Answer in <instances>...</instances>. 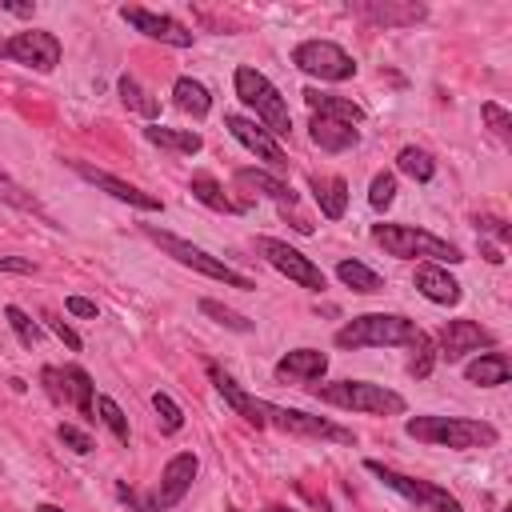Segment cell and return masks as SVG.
Returning a JSON list of instances; mask_svg holds the SVG:
<instances>
[{"label": "cell", "instance_id": "6da1fadb", "mask_svg": "<svg viewBox=\"0 0 512 512\" xmlns=\"http://www.w3.org/2000/svg\"><path fill=\"white\" fill-rule=\"evenodd\" d=\"M404 436L420 440V444H432V448H456V452H468V448H492L500 440L496 424L488 420H468V416H408L404 420Z\"/></svg>", "mask_w": 512, "mask_h": 512}, {"label": "cell", "instance_id": "7a4b0ae2", "mask_svg": "<svg viewBox=\"0 0 512 512\" xmlns=\"http://www.w3.org/2000/svg\"><path fill=\"white\" fill-rule=\"evenodd\" d=\"M196 468H200L196 452H176V456L164 464L160 480H156L148 492H136V488H128V484H116V496H120L124 504H132L136 512H168V508H176V504L192 492Z\"/></svg>", "mask_w": 512, "mask_h": 512}, {"label": "cell", "instance_id": "3957f363", "mask_svg": "<svg viewBox=\"0 0 512 512\" xmlns=\"http://www.w3.org/2000/svg\"><path fill=\"white\" fill-rule=\"evenodd\" d=\"M372 244H380L396 260H428V264H460L464 252L416 224H372Z\"/></svg>", "mask_w": 512, "mask_h": 512}, {"label": "cell", "instance_id": "277c9868", "mask_svg": "<svg viewBox=\"0 0 512 512\" xmlns=\"http://www.w3.org/2000/svg\"><path fill=\"white\" fill-rule=\"evenodd\" d=\"M420 336L416 320L400 316V312H364L352 316L344 328H336V348H396V344H412Z\"/></svg>", "mask_w": 512, "mask_h": 512}, {"label": "cell", "instance_id": "5b68a950", "mask_svg": "<svg viewBox=\"0 0 512 512\" xmlns=\"http://www.w3.org/2000/svg\"><path fill=\"white\" fill-rule=\"evenodd\" d=\"M308 392L332 408H348V412H364V416H400L408 404L400 392L384 388V384H368V380H332V384H308Z\"/></svg>", "mask_w": 512, "mask_h": 512}, {"label": "cell", "instance_id": "8992f818", "mask_svg": "<svg viewBox=\"0 0 512 512\" xmlns=\"http://www.w3.org/2000/svg\"><path fill=\"white\" fill-rule=\"evenodd\" d=\"M232 88H236L240 104L256 112V124H264L272 136H288V132H292V116H288V104H284L280 88H276V84H272V80H268L260 68H252V64H240V68L232 72Z\"/></svg>", "mask_w": 512, "mask_h": 512}, {"label": "cell", "instance_id": "52a82bcc", "mask_svg": "<svg viewBox=\"0 0 512 512\" xmlns=\"http://www.w3.org/2000/svg\"><path fill=\"white\" fill-rule=\"evenodd\" d=\"M144 236L152 240V244H160V252H168L176 264H184V268H196V272H204V276H212V280H220V284H228V288H256L244 272H236L232 264H224V260H216L208 248H200V244H192V240H184V236H172V232H164V228H156V224H144Z\"/></svg>", "mask_w": 512, "mask_h": 512}, {"label": "cell", "instance_id": "ba28073f", "mask_svg": "<svg viewBox=\"0 0 512 512\" xmlns=\"http://www.w3.org/2000/svg\"><path fill=\"white\" fill-rule=\"evenodd\" d=\"M364 468H368L384 488H392L396 496H404L408 504H416L420 512H464V504H460L448 488H440V484H432V480L404 476V472H396V468H388V464H380V460H364Z\"/></svg>", "mask_w": 512, "mask_h": 512}, {"label": "cell", "instance_id": "9c48e42d", "mask_svg": "<svg viewBox=\"0 0 512 512\" xmlns=\"http://www.w3.org/2000/svg\"><path fill=\"white\" fill-rule=\"evenodd\" d=\"M280 428L288 436H304V440H328V444H356V432L352 428H340L336 420H324V416H308L300 408H284V404H272L264 400V428Z\"/></svg>", "mask_w": 512, "mask_h": 512}, {"label": "cell", "instance_id": "30bf717a", "mask_svg": "<svg viewBox=\"0 0 512 512\" xmlns=\"http://www.w3.org/2000/svg\"><path fill=\"white\" fill-rule=\"evenodd\" d=\"M292 64L304 76H316V80H328V84H340V80L356 76V60L332 40H300L292 48Z\"/></svg>", "mask_w": 512, "mask_h": 512}, {"label": "cell", "instance_id": "8fae6325", "mask_svg": "<svg viewBox=\"0 0 512 512\" xmlns=\"http://www.w3.org/2000/svg\"><path fill=\"white\" fill-rule=\"evenodd\" d=\"M256 252L280 272V276H288L292 284H300V288H308V292H324V272H320V264H312L304 252H296L292 244H284V240H272V236H256Z\"/></svg>", "mask_w": 512, "mask_h": 512}, {"label": "cell", "instance_id": "7c38bea8", "mask_svg": "<svg viewBox=\"0 0 512 512\" xmlns=\"http://www.w3.org/2000/svg\"><path fill=\"white\" fill-rule=\"evenodd\" d=\"M60 40L52 36V32H44V28H28V32H16V36H8L4 44H0V56L4 60H12V64H24V68H32V72H52L56 64H60Z\"/></svg>", "mask_w": 512, "mask_h": 512}, {"label": "cell", "instance_id": "4fadbf2b", "mask_svg": "<svg viewBox=\"0 0 512 512\" xmlns=\"http://www.w3.org/2000/svg\"><path fill=\"white\" fill-rule=\"evenodd\" d=\"M224 128H228V132H232V136H236V140H240L256 160H264L268 168H276V172H284V168H288V152L280 148V140H276L264 124H256L252 116L228 112V116H224Z\"/></svg>", "mask_w": 512, "mask_h": 512}, {"label": "cell", "instance_id": "5bb4252c", "mask_svg": "<svg viewBox=\"0 0 512 512\" xmlns=\"http://www.w3.org/2000/svg\"><path fill=\"white\" fill-rule=\"evenodd\" d=\"M68 168H72L76 176H84L88 184L104 188V192H108L112 200H120V204H132V208H140V212H164V200H160V196H152V192H144V188H136V184H128V180L104 172V168H92L88 160H68Z\"/></svg>", "mask_w": 512, "mask_h": 512}, {"label": "cell", "instance_id": "9a60e30c", "mask_svg": "<svg viewBox=\"0 0 512 512\" xmlns=\"http://www.w3.org/2000/svg\"><path fill=\"white\" fill-rule=\"evenodd\" d=\"M496 344V336L488 332V328H480L476 320H448L444 328H440V336H436V356L440 360H464L468 352H480V348H492Z\"/></svg>", "mask_w": 512, "mask_h": 512}, {"label": "cell", "instance_id": "2e32d148", "mask_svg": "<svg viewBox=\"0 0 512 512\" xmlns=\"http://www.w3.org/2000/svg\"><path fill=\"white\" fill-rule=\"evenodd\" d=\"M120 16H124V24H132V28L144 32L148 40H160V44H168V48H192V32H188L180 20H172V16L148 12V8H140V4H124Z\"/></svg>", "mask_w": 512, "mask_h": 512}, {"label": "cell", "instance_id": "e0dca14e", "mask_svg": "<svg viewBox=\"0 0 512 512\" xmlns=\"http://www.w3.org/2000/svg\"><path fill=\"white\" fill-rule=\"evenodd\" d=\"M356 16L380 24V28H412L428 16V4H416V0H364V4H352Z\"/></svg>", "mask_w": 512, "mask_h": 512}, {"label": "cell", "instance_id": "ac0fdd59", "mask_svg": "<svg viewBox=\"0 0 512 512\" xmlns=\"http://www.w3.org/2000/svg\"><path fill=\"white\" fill-rule=\"evenodd\" d=\"M276 380L284 384H316L324 372H328V356L320 348H292L276 360Z\"/></svg>", "mask_w": 512, "mask_h": 512}, {"label": "cell", "instance_id": "d6986e66", "mask_svg": "<svg viewBox=\"0 0 512 512\" xmlns=\"http://www.w3.org/2000/svg\"><path fill=\"white\" fill-rule=\"evenodd\" d=\"M208 380H212V388L224 396V404L236 412V416H244L248 424H256V428H264V400H256L252 392H244L220 364H208Z\"/></svg>", "mask_w": 512, "mask_h": 512}, {"label": "cell", "instance_id": "ffe728a7", "mask_svg": "<svg viewBox=\"0 0 512 512\" xmlns=\"http://www.w3.org/2000/svg\"><path fill=\"white\" fill-rule=\"evenodd\" d=\"M412 284H416V292L424 296V300H432V304H460V296H464V288H460V280L456 276H448V268L444 264H416V272H412Z\"/></svg>", "mask_w": 512, "mask_h": 512}, {"label": "cell", "instance_id": "44dd1931", "mask_svg": "<svg viewBox=\"0 0 512 512\" xmlns=\"http://www.w3.org/2000/svg\"><path fill=\"white\" fill-rule=\"evenodd\" d=\"M300 96L312 108V116H328V120H340V124H352V128L364 120V108L348 96H332V92H320V88H304Z\"/></svg>", "mask_w": 512, "mask_h": 512}, {"label": "cell", "instance_id": "7402d4cb", "mask_svg": "<svg viewBox=\"0 0 512 512\" xmlns=\"http://www.w3.org/2000/svg\"><path fill=\"white\" fill-rule=\"evenodd\" d=\"M60 380H64V404H72L84 420H92L96 416V396H92V376L80 368V364H64L60 368Z\"/></svg>", "mask_w": 512, "mask_h": 512}, {"label": "cell", "instance_id": "603a6c76", "mask_svg": "<svg viewBox=\"0 0 512 512\" xmlns=\"http://www.w3.org/2000/svg\"><path fill=\"white\" fill-rule=\"evenodd\" d=\"M508 376H512V360L504 352H480L472 364H464V380L476 384V388L508 384Z\"/></svg>", "mask_w": 512, "mask_h": 512}, {"label": "cell", "instance_id": "cb8c5ba5", "mask_svg": "<svg viewBox=\"0 0 512 512\" xmlns=\"http://www.w3.org/2000/svg\"><path fill=\"white\" fill-rule=\"evenodd\" d=\"M308 132H312V144H320L324 152H348L360 140V128L340 124V120H328V116H312Z\"/></svg>", "mask_w": 512, "mask_h": 512}, {"label": "cell", "instance_id": "d4e9b609", "mask_svg": "<svg viewBox=\"0 0 512 512\" xmlns=\"http://www.w3.org/2000/svg\"><path fill=\"white\" fill-rule=\"evenodd\" d=\"M308 184H312V196H316V204H320V216L340 220L344 208H348V184H344V176H320V172H316Z\"/></svg>", "mask_w": 512, "mask_h": 512}, {"label": "cell", "instance_id": "484cf974", "mask_svg": "<svg viewBox=\"0 0 512 512\" xmlns=\"http://www.w3.org/2000/svg\"><path fill=\"white\" fill-rule=\"evenodd\" d=\"M144 140L156 144V148L180 152V156H196V152L204 148L200 132H192V128H164V124H148V128H144Z\"/></svg>", "mask_w": 512, "mask_h": 512}, {"label": "cell", "instance_id": "4316f807", "mask_svg": "<svg viewBox=\"0 0 512 512\" xmlns=\"http://www.w3.org/2000/svg\"><path fill=\"white\" fill-rule=\"evenodd\" d=\"M172 100H176V108L188 112L192 120H204V116L212 112V96H208V88H204L200 80H192V76H176V84H172Z\"/></svg>", "mask_w": 512, "mask_h": 512}, {"label": "cell", "instance_id": "83f0119b", "mask_svg": "<svg viewBox=\"0 0 512 512\" xmlns=\"http://www.w3.org/2000/svg\"><path fill=\"white\" fill-rule=\"evenodd\" d=\"M236 184H240V188H252V192H260V196H268V200H276L280 208H292V204H296V192H292L284 180L268 176V172H256V168H240V172H236Z\"/></svg>", "mask_w": 512, "mask_h": 512}, {"label": "cell", "instance_id": "f1b7e54d", "mask_svg": "<svg viewBox=\"0 0 512 512\" xmlns=\"http://www.w3.org/2000/svg\"><path fill=\"white\" fill-rule=\"evenodd\" d=\"M336 280H340L344 288L360 292V296L384 292V276H380V272H372V268H368V264H360V260H340V264H336Z\"/></svg>", "mask_w": 512, "mask_h": 512}, {"label": "cell", "instance_id": "f546056e", "mask_svg": "<svg viewBox=\"0 0 512 512\" xmlns=\"http://www.w3.org/2000/svg\"><path fill=\"white\" fill-rule=\"evenodd\" d=\"M188 192H192L200 204H208L212 212H244V204L228 200V196H224V188H220V180H216V176H208V172H196V176H192V184H188Z\"/></svg>", "mask_w": 512, "mask_h": 512}, {"label": "cell", "instance_id": "4dcf8cb0", "mask_svg": "<svg viewBox=\"0 0 512 512\" xmlns=\"http://www.w3.org/2000/svg\"><path fill=\"white\" fill-rule=\"evenodd\" d=\"M116 92H120V100H124L132 112H140V116H148V120H156V116H160V100H156L148 88H140V80H136V76H128V72H124V76L116 80Z\"/></svg>", "mask_w": 512, "mask_h": 512}, {"label": "cell", "instance_id": "1f68e13d", "mask_svg": "<svg viewBox=\"0 0 512 512\" xmlns=\"http://www.w3.org/2000/svg\"><path fill=\"white\" fill-rule=\"evenodd\" d=\"M396 168H400L404 176L420 180V184H428V180L436 176V160H432L424 148H416V144H408V148L396 152Z\"/></svg>", "mask_w": 512, "mask_h": 512}, {"label": "cell", "instance_id": "d6a6232c", "mask_svg": "<svg viewBox=\"0 0 512 512\" xmlns=\"http://www.w3.org/2000/svg\"><path fill=\"white\" fill-rule=\"evenodd\" d=\"M96 416L104 420V428H108L120 444H128V436H132V432H128V416H124V408H120L112 396H96Z\"/></svg>", "mask_w": 512, "mask_h": 512}, {"label": "cell", "instance_id": "836d02e7", "mask_svg": "<svg viewBox=\"0 0 512 512\" xmlns=\"http://www.w3.org/2000/svg\"><path fill=\"white\" fill-rule=\"evenodd\" d=\"M4 320H8V328L16 332V340H20L24 348H32V344L40 340V324H36V320H32V316H28L24 308L8 304V308H4Z\"/></svg>", "mask_w": 512, "mask_h": 512}, {"label": "cell", "instance_id": "e575fe53", "mask_svg": "<svg viewBox=\"0 0 512 512\" xmlns=\"http://www.w3.org/2000/svg\"><path fill=\"white\" fill-rule=\"evenodd\" d=\"M480 116H484V124L492 128V136H496V140L512 144V116H508V108H504V104L484 100V104H480Z\"/></svg>", "mask_w": 512, "mask_h": 512}, {"label": "cell", "instance_id": "d590c367", "mask_svg": "<svg viewBox=\"0 0 512 512\" xmlns=\"http://www.w3.org/2000/svg\"><path fill=\"white\" fill-rule=\"evenodd\" d=\"M200 312L204 316H212L216 324H224V328H232V332H252V320L248 316H240V312H232V308H224L220 300H200Z\"/></svg>", "mask_w": 512, "mask_h": 512}, {"label": "cell", "instance_id": "8d00e7d4", "mask_svg": "<svg viewBox=\"0 0 512 512\" xmlns=\"http://www.w3.org/2000/svg\"><path fill=\"white\" fill-rule=\"evenodd\" d=\"M408 348L416 352V356H412V364H408V372H412V376H428V372H432V364H436V344H432V336L420 328V336H416Z\"/></svg>", "mask_w": 512, "mask_h": 512}, {"label": "cell", "instance_id": "74e56055", "mask_svg": "<svg viewBox=\"0 0 512 512\" xmlns=\"http://www.w3.org/2000/svg\"><path fill=\"white\" fill-rule=\"evenodd\" d=\"M152 408H156L164 432H180V428H184V412H180V404H176L168 392H152Z\"/></svg>", "mask_w": 512, "mask_h": 512}, {"label": "cell", "instance_id": "f35d334b", "mask_svg": "<svg viewBox=\"0 0 512 512\" xmlns=\"http://www.w3.org/2000/svg\"><path fill=\"white\" fill-rule=\"evenodd\" d=\"M392 200H396V176H392V172H376L372 184H368V204H372L376 212H384Z\"/></svg>", "mask_w": 512, "mask_h": 512}, {"label": "cell", "instance_id": "ab89813d", "mask_svg": "<svg viewBox=\"0 0 512 512\" xmlns=\"http://www.w3.org/2000/svg\"><path fill=\"white\" fill-rule=\"evenodd\" d=\"M0 200H8V204H16L20 212H36V216H44V208H40V200L36 196H28L20 184H12L4 172H0Z\"/></svg>", "mask_w": 512, "mask_h": 512}, {"label": "cell", "instance_id": "60d3db41", "mask_svg": "<svg viewBox=\"0 0 512 512\" xmlns=\"http://www.w3.org/2000/svg\"><path fill=\"white\" fill-rule=\"evenodd\" d=\"M56 440L64 444V448H72L76 456H84V452H92L96 444H92V436L84 432V428H76V424H56Z\"/></svg>", "mask_w": 512, "mask_h": 512}, {"label": "cell", "instance_id": "b9f144b4", "mask_svg": "<svg viewBox=\"0 0 512 512\" xmlns=\"http://www.w3.org/2000/svg\"><path fill=\"white\" fill-rule=\"evenodd\" d=\"M40 380H44V392L52 404H64V380H60V368L56 364H44L40 368Z\"/></svg>", "mask_w": 512, "mask_h": 512}, {"label": "cell", "instance_id": "7bdbcfd3", "mask_svg": "<svg viewBox=\"0 0 512 512\" xmlns=\"http://www.w3.org/2000/svg\"><path fill=\"white\" fill-rule=\"evenodd\" d=\"M64 308H68L72 316H84V320H96V316H100L96 300H88V296H68V300H64Z\"/></svg>", "mask_w": 512, "mask_h": 512}, {"label": "cell", "instance_id": "ee69618b", "mask_svg": "<svg viewBox=\"0 0 512 512\" xmlns=\"http://www.w3.org/2000/svg\"><path fill=\"white\" fill-rule=\"evenodd\" d=\"M40 320H48V328H52V332H56V336H60V340H64V344L72 348V352H80V336H76V332H72V328H68L64 320H56L52 312H44Z\"/></svg>", "mask_w": 512, "mask_h": 512}, {"label": "cell", "instance_id": "f6af8a7d", "mask_svg": "<svg viewBox=\"0 0 512 512\" xmlns=\"http://www.w3.org/2000/svg\"><path fill=\"white\" fill-rule=\"evenodd\" d=\"M0 272H24V276H32L36 264L32 260H20V256H0Z\"/></svg>", "mask_w": 512, "mask_h": 512}, {"label": "cell", "instance_id": "bcb514c9", "mask_svg": "<svg viewBox=\"0 0 512 512\" xmlns=\"http://www.w3.org/2000/svg\"><path fill=\"white\" fill-rule=\"evenodd\" d=\"M476 228H480V232H492L496 240H508V228H504V220H496V216H480Z\"/></svg>", "mask_w": 512, "mask_h": 512}, {"label": "cell", "instance_id": "7dc6e473", "mask_svg": "<svg viewBox=\"0 0 512 512\" xmlns=\"http://www.w3.org/2000/svg\"><path fill=\"white\" fill-rule=\"evenodd\" d=\"M0 8H4V12H12V16H32V4H16V0H0Z\"/></svg>", "mask_w": 512, "mask_h": 512}, {"label": "cell", "instance_id": "c3c4849f", "mask_svg": "<svg viewBox=\"0 0 512 512\" xmlns=\"http://www.w3.org/2000/svg\"><path fill=\"white\" fill-rule=\"evenodd\" d=\"M36 512H64V508H56V504H36Z\"/></svg>", "mask_w": 512, "mask_h": 512}, {"label": "cell", "instance_id": "681fc988", "mask_svg": "<svg viewBox=\"0 0 512 512\" xmlns=\"http://www.w3.org/2000/svg\"><path fill=\"white\" fill-rule=\"evenodd\" d=\"M268 512H292V508H284V504H272V508H268Z\"/></svg>", "mask_w": 512, "mask_h": 512}, {"label": "cell", "instance_id": "f907efd6", "mask_svg": "<svg viewBox=\"0 0 512 512\" xmlns=\"http://www.w3.org/2000/svg\"><path fill=\"white\" fill-rule=\"evenodd\" d=\"M0 44H4V40H0Z\"/></svg>", "mask_w": 512, "mask_h": 512}]
</instances>
